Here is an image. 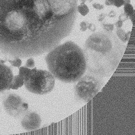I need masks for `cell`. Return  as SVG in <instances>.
I'll return each instance as SVG.
<instances>
[{"label": "cell", "mask_w": 135, "mask_h": 135, "mask_svg": "<svg viewBox=\"0 0 135 135\" xmlns=\"http://www.w3.org/2000/svg\"><path fill=\"white\" fill-rule=\"evenodd\" d=\"M118 18H119V20H120L124 22L128 20L129 19V17L127 15L125 14V13H122L121 15H119Z\"/></svg>", "instance_id": "obj_19"}, {"label": "cell", "mask_w": 135, "mask_h": 135, "mask_svg": "<svg viewBox=\"0 0 135 135\" xmlns=\"http://www.w3.org/2000/svg\"><path fill=\"white\" fill-rule=\"evenodd\" d=\"M78 0H0V52L12 58L49 52L68 36Z\"/></svg>", "instance_id": "obj_1"}, {"label": "cell", "mask_w": 135, "mask_h": 135, "mask_svg": "<svg viewBox=\"0 0 135 135\" xmlns=\"http://www.w3.org/2000/svg\"><path fill=\"white\" fill-rule=\"evenodd\" d=\"M115 0H105V4L106 6H114V2Z\"/></svg>", "instance_id": "obj_24"}, {"label": "cell", "mask_w": 135, "mask_h": 135, "mask_svg": "<svg viewBox=\"0 0 135 135\" xmlns=\"http://www.w3.org/2000/svg\"><path fill=\"white\" fill-rule=\"evenodd\" d=\"M92 6H93V7L94 9H96L98 10H102L104 8V6L103 5L101 4L100 3H93Z\"/></svg>", "instance_id": "obj_20"}, {"label": "cell", "mask_w": 135, "mask_h": 135, "mask_svg": "<svg viewBox=\"0 0 135 135\" xmlns=\"http://www.w3.org/2000/svg\"><path fill=\"white\" fill-rule=\"evenodd\" d=\"M103 86L100 77L86 75L81 78L75 86V95L82 101L88 102L99 93Z\"/></svg>", "instance_id": "obj_5"}, {"label": "cell", "mask_w": 135, "mask_h": 135, "mask_svg": "<svg viewBox=\"0 0 135 135\" xmlns=\"http://www.w3.org/2000/svg\"><path fill=\"white\" fill-rule=\"evenodd\" d=\"M89 24V23H88V22H85V21L81 22L79 24L80 31L82 32H84V31H87V30L88 28Z\"/></svg>", "instance_id": "obj_16"}, {"label": "cell", "mask_w": 135, "mask_h": 135, "mask_svg": "<svg viewBox=\"0 0 135 135\" xmlns=\"http://www.w3.org/2000/svg\"><path fill=\"white\" fill-rule=\"evenodd\" d=\"M123 1H124V4H128V3H130V2H131L130 0H123Z\"/></svg>", "instance_id": "obj_26"}, {"label": "cell", "mask_w": 135, "mask_h": 135, "mask_svg": "<svg viewBox=\"0 0 135 135\" xmlns=\"http://www.w3.org/2000/svg\"><path fill=\"white\" fill-rule=\"evenodd\" d=\"M125 48V45L111 32L92 34L87 39L83 51L87 70L99 77L111 76L118 67Z\"/></svg>", "instance_id": "obj_2"}, {"label": "cell", "mask_w": 135, "mask_h": 135, "mask_svg": "<svg viewBox=\"0 0 135 135\" xmlns=\"http://www.w3.org/2000/svg\"><path fill=\"white\" fill-rule=\"evenodd\" d=\"M8 61L12 66L15 67H20L22 64V60L20 58H12Z\"/></svg>", "instance_id": "obj_14"}, {"label": "cell", "mask_w": 135, "mask_h": 135, "mask_svg": "<svg viewBox=\"0 0 135 135\" xmlns=\"http://www.w3.org/2000/svg\"><path fill=\"white\" fill-rule=\"evenodd\" d=\"M32 70L30 68H28L25 66L21 67L19 68V73L22 75L24 78V79L28 77L31 73Z\"/></svg>", "instance_id": "obj_13"}, {"label": "cell", "mask_w": 135, "mask_h": 135, "mask_svg": "<svg viewBox=\"0 0 135 135\" xmlns=\"http://www.w3.org/2000/svg\"><path fill=\"white\" fill-rule=\"evenodd\" d=\"M123 22H122L120 20H119L115 24L117 28H121L122 26H123Z\"/></svg>", "instance_id": "obj_23"}, {"label": "cell", "mask_w": 135, "mask_h": 135, "mask_svg": "<svg viewBox=\"0 0 135 135\" xmlns=\"http://www.w3.org/2000/svg\"><path fill=\"white\" fill-rule=\"evenodd\" d=\"M4 108L11 116L17 118L24 114L28 109V104L16 94H9L3 102Z\"/></svg>", "instance_id": "obj_6"}, {"label": "cell", "mask_w": 135, "mask_h": 135, "mask_svg": "<svg viewBox=\"0 0 135 135\" xmlns=\"http://www.w3.org/2000/svg\"><path fill=\"white\" fill-rule=\"evenodd\" d=\"M124 6V13L129 16V17H130V19L131 20L132 22H133L134 16V10L133 7L130 3L125 4Z\"/></svg>", "instance_id": "obj_11"}, {"label": "cell", "mask_w": 135, "mask_h": 135, "mask_svg": "<svg viewBox=\"0 0 135 135\" xmlns=\"http://www.w3.org/2000/svg\"><path fill=\"white\" fill-rule=\"evenodd\" d=\"M35 63L34 61V60L32 58H29L28 60H27L25 66L28 67V68H33L35 66Z\"/></svg>", "instance_id": "obj_17"}, {"label": "cell", "mask_w": 135, "mask_h": 135, "mask_svg": "<svg viewBox=\"0 0 135 135\" xmlns=\"http://www.w3.org/2000/svg\"><path fill=\"white\" fill-rule=\"evenodd\" d=\"M24 78L22 75L19 74L14 76L12 81L9 86V89H18L24 85Z\"/></svg>", "instance_id": "obj_9"}, {"label": "cell", "mask_w": 135, "mask_h": 135, "mask_svg": "<svg viewBox=\"0 0 135 135\" xmlns=\"http://www.w3.org/2000/svg\"><path fill=\"white\" fill-rule=\"evenodd\" d=\"M24 85L29 91L43 95L51 92L55 84V78L50 72L37 70L36 67L32 69L31 73L24 79Z\"/></svg>", "instance_id": "obj_4"}, {"label": "cell", "mask_w": 135, "mask_h": 135, "mask_svg": "<svg viewBox=\"0 0 135 135\" xmlns=\"http://www.w3.org/2000/svg\"><path fill=\"white\" fill-rule=\"evenodd\" d=\"M14 77L10 67L0 62V92L9 89Z\"/></svg>", "instance_id": "obj_8"}, {"label": "cell", "mask_w": 135, "mask_h": 135, "mask_svg": "<svg viewBox=\"0 0 135 135\" xmlns=\"http://www.w3.org/2000/svg\"><path fill=\"white\" fill-rule=\"evenodd\" d=\"M116 16V13L114 10L111 11L109 13H108V15H107V16L110 18L115 17Z\"/></svg>", "instance_id": "obj_25"}, {"label": "cell", "mask_w": 135, "mask_h": 135, "mask_svg": "<svg viewBox=\"0 0 135 135\" xmlns=\"http://www.w3.org/2000/svg\"><path fill=\"white\" fill-rule=\"evenodd\" d=\"M41 118L35 112L26 113L21 122L22 127L27 131L37 130L41 125Z\"/></svg>", "instance_id": "obj_7"}, {"label": "cell", "mask_w": 135, "mask_h": 135, "mask_svg": "<svg viewBox=\"0 0 135 135\" xmlns=\"http://www.w3.org/2000/svg\"><path fill=\"white\" fill-rule=\"evenodd\" d=\"M114 25L115 24L111 23H102L103 28L105 31L108 32H111L114 30Z\"/></svg>", "instance_id": "obj_15"}, {"label": "cell", "mask_w": 135, "mask_h": 135, "mask_svg": "<svg viewBox=\"0 0 135 135\" xmlns=\"http://www.w3.org/2000/svg\"><path fill=\"white\" fill-rule=\"evenodd\" d=\"M116 33L117 36L119 38L120 41L125 43L129 39L131 31H129L127 33H126L125 31L122 28H117Z\"/></svg>", "instance_id": "obj_10"}, {"label": "cell", "mask_w": 135, "mask_h": 135, "mask_svg": "<svg viewBox=\"0 0 135 135\" xmlns=\"http://www.w3.org/2000/svg\"><path fill=\"white\" fill-rule=\"evenodd\" d=\"M46 61L53 76L65 83L78 81L87 70L83 50L71 41L50 50L46 57Z\"/></svg>", "instance_id": "obj_3"}, {"label": "cell", "mask_w": 135, "mask_h": 135, "mask_svg": "<svg viewBox=\"0 0 135 135\" xmlns=\"http://www.w3.org/2000/svg\"><path fill=\"white\" fill-rule=\"evenodd\" d=\"M77 11L81 15L86 16L89 12L88 7L85 4V2H81L80 4L77 6Z\"/></svg>", "instance_id": "obj_12"}, {"label": "cell", "mask_w": 135, "mask_h": 135, "mask_svg": "<svg viewBox=\"0 0 135 135\" xmlns=\"http://www.w3.org/2000/svg\"><path fill=\"white\" fill-rule=\"evenodd\" d=\"M124 4L123 0H115L114 2V6L117 8H119Z\"/></svg>", "instance_id": "obj_18"}, {"label": "cell", "mask_w": 135, "mask_h": 135, "mask_svg": "<svg viewBox=\"0 0 135 135\" xmlns=\"http://www.w3.org/2000/svg\"><path fill=\"white\" fill-rule=\"evenodd\" d=\"M89 29V30H90L92 32H94L96 30V26L95 25V24H94L92 23H89V25H88V28Z\"/></svg>", "instance_id": "obj_21"}, {"label": "cell", "mask_w": 135, "mask_h": 135, "mask_svg": "<svg viewBox=\"0 0 135 135\" xmlns=\"http://www.w3.org/2000/svg\"><path fill=\"white\" fill-rule=\"evenodd\" d=\"M106 16H107L106 13H101V14H100L98 17V21L99 22H102L105 19Z\"/></svg>", "instance_id": "obj_22"}, {"label": "cell", "mask_w": 135, "mask_h": 135, "mask_svg": "<svg viewBox=\"0 0 135 135\" xmlns=\"http://www.w3.org/2000/svg\"><path fill=\"white\" fill-rule=\"evenodd\" d=\"M92 0H89V2H92Z\"/></svg>", "instance_id": "obj_27"}]
</instances>
